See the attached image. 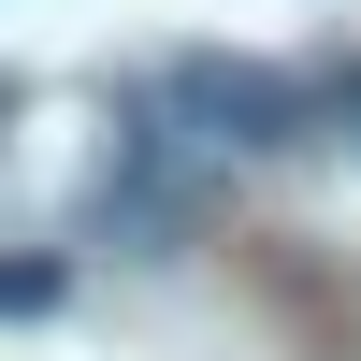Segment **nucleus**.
<instances>
[{
	"label": "nucleus",
	"instance_id": "f257e3e1",
	"mask_svg": "<svg viewBox=\"0 0 361 361\" xmlns=\"http://www.w3.org/2000/svg\"><path fill=\"white\" fill-rule=\"evenodd\" d=\"M173 102L217 116V145H289V130H304V102H289L275 73H217V58H202V73H173Z\"/></svg>",
	"mask_w": 361,
	"mask_h": 361
},
{
	"label": "nucleus",
	"instance_id": "f03ea898",
	"mask_svg": "<svg viewBox=\"0 0 361 361\" xmlns=\"http://www.w3.org/2000/svg\"><path fill=\"white\" fill-rule=\"evenodd\" d=\"M58 289H73V275H58V260H0V318H44Z\"/></svg>",
	"mask_w": 361,
	"mask_h": 361
},
{
	"label": "nucleus",
	"instance_id": "7ed1b4c3",
	"mask_svg": "<svg viewBox=\"0 0 361 361\" xmlns=\"http://www.w3.org/2000/svg\"><path fill=\"white\" fill-rule=\"evenodd\" d=\"M347 102H361V87H347Z\"/></svg>",
	"mask_w": 361,
	"mask_h": 361
}]
</instances>
